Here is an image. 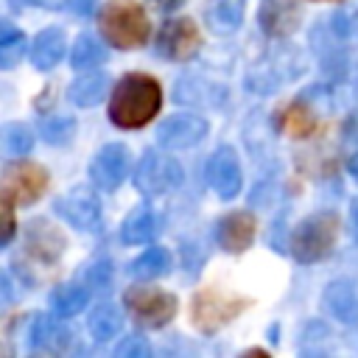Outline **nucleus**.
<instances>
[{"label": "nucleus", "mask_w": 358, "mask_h": 358, "mask_svg": "<svg viewBox=\"0 0 358 358\" xmlns=\"http://www.w3.org/2000/svg\"><path fill=\"white\" fill-rule=\"evenodd\" d=\"M352 28H355V34H358V14H355V22H352Z\"/></svg>", "instance_id": "obj_37"}, {"label": "nucleus", "mask_w": 358, "mask_h": 358, "mask_svg": "<svg viewBox=\"0 0 358 358\" xmlns=\"http://www.w3.org/2000/svg\"><path fill=\"white\" fill-rule=\"evenodd\" d=\"M25 243H28V252L45 263H53L64 252L62 232L48 221H31V227L25 232Z\"/></svg>", "instance_id": "obj_15"}, {"label": "nucleus", "mask_w": 358, "mask_h": 358, "mask_svg": "<svg viewBox=\"0 0 358 358\" xmlns=\"http://www.w3.org/2000/svg\"><path fill=\"white\" fill-rule=\"evenodd\" d=\"M103 59H106V48H103L95 36H90V34H81V36L76 39L73 50H70V64H73L76 70H90V67L101 64Z\"/></svg>", "instance_id": "obj_25"}, {"label": "nucleus", "mask_w": 358, "mask_h": 358, "mask_svg": "<svg viewBox=\"0 0 358 358\" xmlns=\"http://www.w3.org/2000/svg\"><path fill=\"white\" fill-rule=\"evenodd\" d=\"M243 308H246V299H232L215 291H201L193 299V324L204 333H215L224 322H229Z\"/></svg>", "instance_id": "obj_10"}, {"label": "nucleus", "mask_w": 358, "mask_h": 358, "mask_svg": "<svg viewBox=\"0 0 358 358\" xmlns=\"http://www.w3.org/2000/svg\"><path fill=\"white\" fill-rule=\"evenodd\" d=\"M87 302H90V291L81 288V285H59L50 294V308L62 319H70V316L81 313L87 308Z\"/></svg>", "instance_id": "obj_23"}, {"label": "nucleus", "mask_w": 358, "mask_h": 358, "mask_svg": "<svg viewBox=\"0 0 358 358\" xmlns=\"http://www.w3.org/2000/svg\"><path fill=\"white\" fill-rule=\"evenodd\" d=\"M154 8H159V11H176L185 0H148Z\"/></svg>", "instance_id": "obj_34"}, {"label": "nucleus", "mask_w": 358, "mask_h": 358, "mask_svg": "<svg viewBox=\"0 0 358 358\" xmlns=\"http://www.w3.org/2000/svg\"><path fill=\"white\" fill-rule=\"evenodd\" d=\"M350 221H352V235H355V241H358V199H355L352 207H350Z\"/></svg>", "instance_id": "obj_35"}, {"label": "nucleus", "mask_w": 358, "mask_h": 358, "mask_svg": "<svg viewBox=\"0 0 358 358\" xmlns=\"http://www.w3.org/2000/svg\"><path fill=\"white\" fill-rule=\"evenodd\" d=\"M67 8L76 11V14H81V17H87L95 8V0H67Z\"/></svg>", "instance_id": "obj_33"}, {"label": "nucleus", "mask_w": 358, "mask_h": 358, "mask_svg": "<svg viewBox=\"0 0 358 358\" xmlns=\"http://www.w3.org/2000/svg\"><path fill=\"white\" fill-rule=\"evenodd\" d=\"M282 129L291 137H310L313 129H316V115L302 101H296V103L285 106V112H282Z\"/></svg>", "instance_id": "obj_27"}, {"label": "nucleus", "mask_w": 358, "mask_h": 358, "mask_svg": "<svg viewBox=\"0 0 358 358\" xmlns=\"http://www.w3.org/2000/svg\"><path fill=\"white\" fill-rule=\"evenodd\" d=\"M115 355L117 358H148L151 355V347H148V341L143 336H129V338H123L117 344Z\"/></svg>", "instance_id": "obj_29"}, {"label": "nucleus", "mask_w": 358, "mask_h": 358, "mask_svg": "<svg viewBox=\"0 0 358 358\" xmlns=\"http://www.w3.org/2000/svg\"><path fill=\"white\" fill-rule=\"evenodd\" d=\"M299 22V8L291 0H268L260 8V28L271 36H288Z\"/></svg>", "instance_id": "obj_18"}, {"label": "nucleus", "mask_w": 358, "mask_h": 358, "mask_svg": "<svg viewBox=\"0 0 358 358\" xmlns=\"http://www.w3.org/2000/svg\"><path fill=\"white\" fill-rule=\"evenodd\" d=\"M123 302H126L129 313L140 324H145V327H162V324H168L173 319L176 308H179V302H176L173 294L159 291V288H140V285L129 288L126 296H123Z\"/></svg>", "instance_id": "obj_5"}, {"label": "nucleus", "mask_w": 358, "mask_h": 358, "mask_svg": "<svg viewBox=\"0 0 358 358\" xmlns=\"http://www.w3.org/2000/svg\"><path fill=\"white\" fill-rule=\"evenodd\" d=\"M67 50V36L62 28H45L34 36V45H31V62L39 67V70H50L62 62Z\"/></svg>", "instance_id": "obj_17"}, {"label": "nucleus", "mask_w": 358, "mask_h": 358, "mask_svg": "<svg viewBox=\"0 0 358 358\" xmlns=\"http://www.w3.org/2000/svg\"><path fill=\"white\" fill-rule=\"evenodd\" d=\"M243 11H246L243 0H213V6L207 8V22L215 34H232L241 28Z\"/></svg>", "instance_id": "obj_21"}, {"label": "nucleus", "mask_w": 358, "mask_h": 358, "mask_svg": "<svg viewBox=\"0 0 358 358\" xmlns=\"http://www.w3.org/2000/svg\"><path fill=\"white\" fill-rule=\"evenodd\" d=\"M0 207H3V238H0V243L8 246L11 238H14V224H17V221H14V201H11L8 196H3Z\"/></svg>", "instance_id": "obj_31"}, {"label": "nucleus", "mask_w": 358, "mask_h": 358, "mask_svg": "<svg viewBox=\"0 0 358 358\" xmlns=\"http://www.w3.org/2000/svg\"><path fill=\"white\" fill-rule=\"evenodd\" d=\"M182 165L168 157V154H157V151H148L145 157H140L137 168H134V185L140 193L145 196H162V193H171L173 187L182 185Z\"/></svg>", "instance_id": "obj_4"}, {"label": "nucleus", "mask_w": 358, "mask_h": 358, "mask_svg": "<svg viewBox=\"0 0 358 358\" xmlns=\"http://www.w3.org/2000/svg\"><path fill=\"white\" fill-rule=\"evenodd\" d=\"M157 229H159V218L148 207H137L134 213L126 215V221L120 227V238L126 243H134L137 246V243H148L157 235Z\"/></svg>", "instance_id": "obj_20"}, {"label": "nucleus", "mask_w": 358, "mask_h": 358, "mask_svg": "<svg viewBox=\"0 0 358 358\" xmlns=\"http://www.w3.org/2000/svg\"><path fill=\"white\" fill-rule=\"evenodd\" d=\"M87 282H90V288H95V291L109 288V282H112V263H109V260L92 263V266L87 268Z\"/></svg>", "instance_id": "obj_30"}, {"label": "nucleus", "mask_w": 358, "mask_h": 358, "mask_svg": "<svg viewBox=\"0 0 358 358\" xmlns=\"http://www.w3.org/2000/svg\"><path fill=\"white\" fill-rule=\"evenodd\" d=\"M168 268H171V255L162 246H154V249L143 252L131 263V277H137V280H157V277L168 274Z\"/></svg>", "instance_id": "obj_24"}, {"label": "nucleus", "mask_w": 358, "mask_h": 358, "mask_svg": "<svg viewBox=\"0 0 358 358\" xmlns=\"http://www.w3.org/2000/svg\"><path fill=\"white\" fill-rule=\"evenodd\" d=\"M129 165H131L129 148L120 145V143H109V145H103V148L92 157V162H90V182H92L98 190L112 193V190H117L120 182L126 179Z\"/></svg>", "instance_id": "obj_8"}, {"label": "nucleus", "mask_w": 358, "mask_h": 358, "mask_svg": "<svg viewBox=\"0 0 358 358\" xmlns=\"http://www.w3.org/2000/svg\"><path fill=\"white\" fill-rule=\"evenodd\" d=\"M87 327H90V336H92L95 341H109V338H115V336L123 330V313H120L112 302L95 305V308L90 310Z\"/></svg>", "instance_id": "obj_22"}, {"label": "nucleus", "mask_w": 358, "mask_h": 358, "mask_svg": "<svg viewBox=\"0 0 358 358\" xmlns=\"http://www.w3.org/2000/svg\"><path fill=\"white\" fill-rule=\"evenodd\" d=\"M109 90V78L98 70H87L84 76H78L70 90H67V98L76 103V106H95L98 101H103Z\"/></svg>", "instance_id": "obj_19"}, {"label": "nucleus", "mask_w": 358, "mask_h": 358, "mask_svg": "<svg viewBox=\"0 0 358 358\" xmlns=\"http://www.w3.org/2000/svg\"><path fill=\"white\" fill-rule=\"evenodd\" d=\"M207 185L221 196V199H235L241 193L243 185V173H241V162L235 157V151L229 145L218 148L210 159H207Z\"/></svg>", "instance_id": "obj_11"}, {"label": "nucleus", "mask_w": 358, "mask_h": 358, "mask_svg": "<svg viewBox=\"0 0 358 358\" xmlns=\"http://www.w3.org/2000/svg\"><path fill=\"white\" fill-rule=\"evenodd\" d=\"M199 48H201V34H199L193 20L179 17V20L162 22V28L157 34V50L165 59L187 62V59H193L199 53Z\"/></svg>", "instance_id": "obj_7"}, {"label": "nucleus", "mask_w": 358, "mask_h": 358, "mask_svg": "<svg viewBox=\"0 0 358 358\" xmlns=\"http://www.w3.org/2000/svg\"><path fill=\"white\" fill-rule=\"evenodd\" d=\"M22 53H25L22 31H17L11 22H3V28H0V67L11 70L17 62H22Z\"/></svg>", "instance_id": "obj_28"}, {"label": "nucleus", "mask_w": 358, "mask_h": 358, "mask_svg": "<svg viewBox=\"0 0 358 358\" xmlns=\"http://www.w3.org/2000/svg\"><path fill=\"white\" fill-rule=\"evenodd\" d=\"M62 319V316H59ZM53 316H36L31 324V344L42 352H64L73 341V330Z\"/></svg>", "instance_id": "obj_14"}, {"label": "nucleus", "mask_w": 358, "mask_h": 358, "mask_svg": "<svg viewBox=\"0 0 358 358\" xmlns=\"http://www.w3.org/2000/svg\"><path fill=\"white\" fill-rule=\"evenodd\" d=\"M347 168H350V176H352L355 182H358V151H355V154L350 157V162H347Z\"/></svg>", "instance_id": "obj_36"}, {"label": "nucleus", "mask_w": 358, "mask_h": 358, "mask_svg": "<svg viewBox=\"0 0 358 358\" xmlns=\"http://www.w3.org/2000/svg\"><path fill=\"white\" fill-rule=\"evenodd\" d=\"M48 187V173L36 162L17 159L3 173V196H8L14 204H34Z\"/></svg>", "instance_id": "obj_6"}, {"label": "nucleus", "mask_w": 358, "mask_h": 358, "mask_svg": "<svg viewBox=\"0 0 358 358\" xmlns=\"http://www.w3.org/2000/svg\"><path fill=\"white\" fill-rule=\"evenodd\" d=\"M336 238H338V218L333 213H316L294 227L288 246L299 263H316L333 252Z\"/></svg>", "instance_id": "obj_3"}, {"label": "nucleus", "mask_w": 358, "mask_h": 358, "mask_svg": "<svg viewBox=\"0 0 358 358\" xmlns=\"http://www.w3.org/2000/svg\"><path fill=\"white\" fill-rule=\"evenodd\" d=\"M98 25H101V34L106 36V42L120 48V50L145 45L148 31H151L143 6L134 3V0H112V3H106L101 17H98Z\"/></svg>", "instance_id": "obj_2"}, {"label": "nucleus", "mask_w": 358, "mask_h": 358, "mask_svg": "<svg viewBox=\"0 0 358 358\" xmlns=\"http://www.w3.org/2000/svg\"><path fill=\"white\" fill-rule=\"evenodd\" d=\"M42 129H45V137H48L50 143H62V140H67V137H70V131H73V120H59V123H45Z\"/></svg>", "instance_id": "obj_32"}, {"label": "nucleus", "mask_w": 358, "mask_h": 358, "mask_svg": "<svg viewBox=\"0 0 358 358\" xmlns=\"http://www.w3.org/2000/svg\"><path fill=\"white\" fill-rule=\"evenodd\" d=\"M204 134H207V120L201 115H190V112L171 115L168 120H162L157 126V143L171 151L193 148L204 140Z\"/></svg>", "instance_id": "obj_9"}, {"label": "nucleus", "mask_w": 358, "mask_h": 358, "mask_svg": "<svg viewBox=\"0 0 358 358\" xmlns=\"http://www.w3.org/2000/svg\"><path fill=\"white\" fill-rule=\"evenodd\" d=\"M0 145H3V154L11 157V159H20L31 151L34 145V134L28 126L22 123H6L3 131H0Z\"/></svg>", "instance_id": "obj_26"}, {"label": "nucleus", "mask_w": 358, "mask_h": 358, "mask_svg": "<svg viewBox=\"0 0 358 358\" xmlns=\"http://www.w3.org/2000/svg\"><path fill=\"white\" fill-rule=\"evenodd\" d=\"M324 310L333 313L338 322L355 324L358 322V288L347 280H336L324 291Z\"/></svg>", "instance_id": "obj_16"}, {"label": "nucleus", "mask_w": 358, "mask_h": 358, "mask_svg": "<svg viewBox=\"0 0 358 358\" xmlns=\"http://www.w3.org/2000/svg\"><path fill=\"white\" fill-rule=\"evenodd\" d=\"M162 103V90L154 76L145 73H126L109 101V120L120 129H140L154 120Z\"/></svg>", "instance_id": "obj_1"}, {"label": "nucleus", "mask_w": 358, "mask_h": 358, "mask_svg": "<svg viewBox=\"0 0 358 358\" xmlns=\"http://www.w3.org/2000/svg\"><path fill=\"white\" fill-rule=\"evenodd\" d=\"M56 213L73 224L76 229H98L101 224V201L87 187H76L56 201Z\"/></svg>", "instance_id": "obj_12"}, {"label": "nucleus", "mask_w": 358, "mask_h": 358, "mask_svg": "<svg viewBox=\"0 0 358 358\" xmlns=\"http://www.w3.org/2000/svg\"><path fill=\"white\" fill-rule=\"evenodd\" d=\"M255 215L246 213V210H238V213H229L218 221V243L227 249V252H243L252 241H255Z\"/></svg>", "instance_id": "obj_13"}]
</instances>
